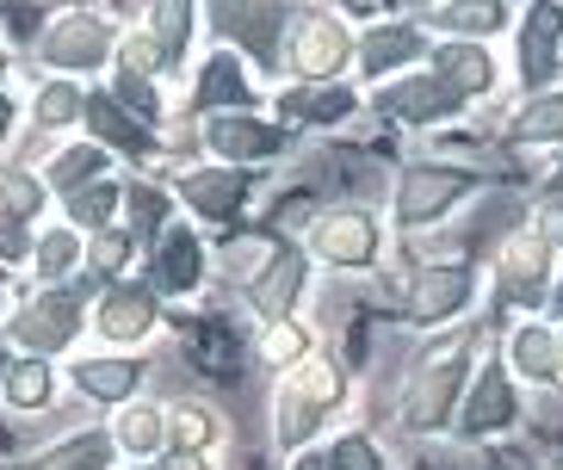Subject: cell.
Returning <instances> with one entry per match:
<instances>
[{"label":"cell","mask_w":563,"mask_h":470,"mask_svg":"<svg viewBox=\"0 0 563 470\" xmlns=\"http://www.w3.org/2000/svg\"><path fill=\"white\" fill-rule=\"evenodd\" d=\"M477 347H483L477 322H459V328H446V335H433L421 347V359L409 366V384H402V427L409 434L452 427V415L464 403V384L477 371Z\"/></svg>","instance_id":"1"},{"label":"cell","mask_w":563,"mask_h":470,"mask_svg":"<svg viewBox=\"0 0 563 470\" xmlns=\"http://www.w3.org/2000/svg\"><path fill=\"white\" fill-rule=\"evenodd\" d=\"M483 186H489V168H464V161H446V155H415V161L397 168V192H390V217L384 223L397 235L440 230L464 199H477Z\"/></svg>","instance_id":"2"},{"label":"cell","mask_w":563,"mask_h":470,"mask_svg":"<svg viewBox=\"0 0 563 470\" xmlns=\"http://www.w3.org/2000/svg\"><path fill=\"white\" fill-rule=\"evenodd\" d=\"M477 291H483V272L471 267V260H421V267H409V279H402L397 310H402L409 328L446 335V328H459V322L471 316Z\"/></svg>","instance_id":"3"},{"label":"cell","mask_w":563,"mask_h":470,"mask_svg":"<svg viewBox=\"0 0 563 470\" xmlns=\"http://www.w3.org/2000/svg\"><path fill=\"white\" fill-rule=\"evenodd\" d=\"M341 403H347V359L316 352V359L291 366L285 371V384H279V421H273L279 446H303V439H310Z\"/></svg>","instance_id":"4"},{"label":"cell","mask_w":563,"mask_h":470,"mask_svg":"<svg viewBox=\"0 0 563 470\" xmlns=\"http://www.w3.org/2000/svg\"><path fill=\"white\" fill-rule=\"evenodd\" d=\"M384 248H390V223L372 204H329L310 223V260L347 279H365L384 260Z\"/></svg>","instance_id":"5"},{"label":"cell","mask_w":563,"mask_h":470,"mask_svg":"<svg viewBox=\"0 0 563 470\" xmlns=\"http://www.w3.org/2000/svg\"><path fill=\"white\" fill-rule=\"evenodd\" d=\"M489 279H496V303L501 310H520V316H545L551 279H558V254L539 242V235L520 223L496 242V260H489Z\"/></svg>","instance_id":"6"},{"label":"cell","mask_w":563,"mask_h":470,"mask_svg":"<svg viewBox=\"0 0 563 470\" xmlns=\"http://www.w3.org/2000/svg\"><path fill=\"white\" fill-rule=\"evenodd\" d=\"M520 93H545L563 75V7L532 0L527 13H514V63H508Z\"/></svg>","instance_id":"7"},{"label":"cell","mask_w":563,"mask_h":470,"mask_svg":"<svg viewBox=\"0 0 563 470\" xmlns=\"http://www.w3.org/2000/svg\"><path fill=\"white\" fill-rule=\"evenodd\" d=\"M353 25L341 13H303L285 37V63L303 87H329V81H347L353 68Z\"/></svg>","instance_id":"8"},{"label":"cell","mask_w":563,"mask_h":470,"mask_svg":"<svg viewBox=\"0 0 563 470\" xmlns=\"http://www.w3.org/2000/svg\"><path fill=\"white\" fill-rule=\"evenodd\" d=\"M372 112L402 124V131H446L452 118H464V105L446 93V81L433 75V68H409L397 81H378L372 87Z\"/></svg>","instance_id":"9"},{"label":"cell","mask_w":563,"mask_h":470,"mask_svg":"<svg viewBox=\"0 0 563 470\" xmlns=\"http://www.w3.org/2000/svg\"><path fill=\"white\" fill-rule=\"evenodd\" d=\"M428 51H433V37L421 32V19H372L353 37V68L378 87V81L409 75V68H428Z\"/></svg>","instance_id":"10"},{"label":"cell","mask_w":563,"mask_h":470,"mask_svg":"<svg viewBox=\"0 0 563 470\" xmlns=\"http://www.w3.org/2000/svg\"><path fill=\"white\" fill-rule=\"evenodd\" d=\"M520 421V396H514V378L496 352H483L471 384H464V403H459V434L464 439H496Z\"/></svg>","instance_id":"11"},{"label":"cell","mask_w":563,"mask_h":470,"mask_svg":"<svg viewBox=\"0 0 563 470\" xmlns=\"http://www.w3.org/2000/svg\"><path fill=\"white\" fill-rule=\"evenodd\" d=\"M428 68L446 81V93H452L459 105L496 100L501 81H508V68H501L496 44H433V51H428Z\"/></svg>","instance_id":"12"},{"label":"cell","mask_w":563,"mask_h":470,"mask_svg":"<svg viewBox=\"0 0 563 470\" xmlns=\"http://www.w3.org/2000/svg\"><path fill=\"white\" fill-rule=\"evenodd\" d=\"M421 32L433 44H496L514 32V0H433Z\"/></svg>","instance_id":"13"},{"label":"cell","mask_w":563,"mask_h":470,"mask_svg":"<svg viewBox=\"0 0 563 470\" xmlns=\"http://www.w3.org/2000/svg\"><path fill=\"white\" fill-rule=\"evenodd\" d=\"M496 359L508 366L514 384H532V390L563 384V371H558V322L520 316L508 335H501V352H496Z\"/></svg>","instance_id":"14"},{"label":"cell","mask_w":563,"mask_h":470,"mask_svg":"<svg viewBox=\"0 0 563 470\" xmlns=\"http://www.w3.org/2000/svg\"><path fill=\"white\" fill-rule=\"evenodd\" d=\"M303 286H310V254L291 248V242H279V254L261 267V279L249 286V303L261 322H285L291 310H298Z\"/></svg>","instance_id":"15"},{"label":"cell","mask_w":563,"mask_h":470,"mask_svg":"<svg viewBox=\"0 0 563 470\" xmlns=\"http://www.w3.org/2000/svg\"><path fill=\"white\" fill-rule=\"evenodd\" d=\"M205 143H211V155L223 168H249L261 155L285 149V131H273V124H261V118H249V112H223V118L205 124Z\"/></svg>","instance_id":"16"},{"label":"cell","mask_w":563,"mask_h":470,"mask_svg":"<svg viewBox=\"0 0 563 470\" xmlns=\"http://www.w3.org/2000/svg\"><path fill=\"white\" fill-rule=\"evenodd\" d=\"M223 7V32L235 44H249L261 63H279V37H285V0H217Z\"/></svg>","instance_id":"17"},{"label":"cell","mask_w":563,"mask_h":470,"mask_svg":"<svg viewBox=\"0 0 563 470\" xmlns=\"http://www.w3.org/2000/svg\"><path fill=\"white\" fill-rule=\"evenodd\" d=\"M508 143L514 149H563V81L545 93H520L508 112Z\"/></svg>","instance_id":"18"},{"label":"cell","mask_w":563,"mask_h":470,"mask_svg":"<svg viewBox=\"0 0 563 470\" xmlns=\"http://www.w3.org/2000/svg\"><path fill=\"white\" fill-rule=\"evenodd\" d=\"M291 112L298 124H316V131H341L353 112H360V87L353 81H329V87H303V93H285L279 118Z\"/></svg>","instance_id":"19"},{"label":"cell","mask_w":563,"mask_h":470,"mask_svg":"<svg viewBox=\"0 0 563 470\" xmlns=\"http://www.w3.org/2000/svg\"><path fill=\"white\" fill-rule=\"evenodd\" d=\"M242 199H249V168H205L186 180V204L211 223H230L242 211Z\"/></svg>","instance_id":"20"},{"label":"cell","mask_w":563,"mask_h":470,"mask_svg":"<svg viewBox=\"0 0 563 470\" xmlns=\"http://www.w3.org/2000/svg\"><path fill=\"white\" fill-rule=\"evenodd\" d=\"M75 328H81V316H75V298H37L25 316L13 322V335L25 340L32 352H56L75 340Z\"/></svg>","instance_id":"21"},{"label":"cell","mask_w":563,"mask_h":470,"mask_svg":"<svg viewBox=\"0 0 563 470\" xmlns=\"http://www.w3.org/2000/svg\"><path fill=\"white\" fill-rule=\"evenodd\" d=\"M106 44H112V32H106L100 19H63L44 37V63L51 68H93L106 56Z\"/></svg>","instance_id":"22"},{"label":"cell","mask_w":563,"mask_h":470,"mask_svg":"<svg viewBox=\"0 0 563 470\" xmlns=\"http://www.w3.org/2000/svg\"><path fill=\"white\" fill-rule=\"evenodd\" d=\"M249 75L230 51H217L199 75V93H192V112H249Z\"/></svg>","instance_id":"23"},{"label":"cell","mask_w":563,"mask_h":470,"mask_svg":"<svg viewBox=\"0 0 563 470\" xmlns=\"http://www.w3.org/2000/svg\"><path fill=\"white\" fill-rule=\"evenodd\" d=\"M150 328H155V298L150 291H136V286L106 291V303H100V335L106 340H143Z\"/></svg>","instance_id":"24"},{"label":"cell","mask_w":563,"mask_h":470,"mask_svg":"<svg viewBox=\"0 0 563 470\" xmlns=\"http://www.w3.org/2000/svg\"><path fill=\"white\" fill-rule=\"evenodd\" d=\"M155 279H162L167 291H192L205 279V248L186 230H167L162 248H155Z\"/></svg>","instance_id":"25"},{"label":"cell","mask_w":563,"mask_h":470,"mask_svg":"<svg viewBox=\"0 0 563 470\" xmlns=\"http://www.w3.org/2000/svg\"><path fill=\"white\" fill-rule=\"evenodd\" d=\"M136 378H143V366H131V359H81L75 366V384L87 396H100V403H124L136 390Z\"/></svg>","instance_id":"26"},{"label":"cell","mask_w":563,"mask_h":470,"mask_svg":"<svg viewBox=\"0 0 563 470\" xmlns=\"http://www.w3.org/2000/svg\"><path fill=\"white\" fill-rule=\"evenodd\" d=\"M261 352H266V366H279V371H291V366H303V359H316V335L303 328V322H266V340H261Z\"/></svg>","instance_id":"27"},{"label":"cell","mask_w":563,"mask_h":470,"mask_svg":"<svg viewBox=\"0 0 563 470\" xmlns=\"http://www.w3.org/2000/svg\"><path fill=\"white\" fill-rule=\"evenodd\" d=\"M192 359H199V371H211V378H235L242 347H235V335L223 322H205V328H192Z\"/></svg>","instance_id":"28"},{"label":"cell","mask_w":563,"mask_h":470,"mask_svg":"<svg viewBox=\"0 0 563 470\" xmlns=\"http://www.w3.org/2000/svg\"><path fill=\"white\" fill-rule=\"evenodd\" d=\"M87 124L106 136V143H118V149H143V131H136V118H124V105L112 100V93H87Z\"/></svg>","instance_id":"29"},{"label":"cell","mask_w":563,"mask_h":470,"mask_svg":"<svg viewBox=\"0 0 563 470\" xmlns=\"http://www.w3.org/2000/svg\"><path fill=\"white\" fill-rule=\"evenodd\" d=\"M106 174V149H93V143H87V149H63L51 161V186H63V192H81V186H93Z\"/></svg>","instance_id":"30"},{"label":"cell","mask_w":563,"mask_h":470,"mask_svg":"<svg viewBox=\"0 0 563 470\" xmlns=\"http://www.w3.org/2000/svg\"><path fill=\"white\" fill-rule=\"evenodd\" d=\"M37 204H44V186H37L25 168H7V174H0V217H7V223L37 217Z\"/></svg>","instance_id":"31"},{"label":"cell","mask_w":563,"mask_h":470,"mask_svg":"<svg viewBox=\"0 0 563 470\" xmlns=\"http://www.w3.org/2000/svg\"><path fill=\"white\" fill-rule=\"evenodd\" d=\"M106 458H112V446H106L100 434H81V439H63L56 452H44L37 470H100Z\"/></svg>","instance_id":"32"},{"label":"cell","mask_w":563,"mask_h":470,"mask_svg":"<svg viewBox=\"0 0 563 470\" xmlns=\"http://www.w3.org/2000/svg\"><path fill=\"white\" fill-rule=\"evenodd\" d=\"M7 396H13V409H44L51 403V366H37V359L7 366Z\"/></svg>","instance_id":"33"},{"label":"cell","mask_w":563,"mask_h":470,"mask_svg":"<svg viewBox=\"0 0 563 470\" xmlns=\"http://www.w3.org/2000/svg\"><path fill=\"white\" fill-rule=\"evenodd\" d=\"M186 37H192V0H155V44L167 56H180Z\"/></svg>","instance_id":"34"},{"label":"cell","mask_w":563,"mask_h":470,"mask_svg":"<svg viewBox=\"0 0 563 470\" xmlns=\"http://www.w3.org/2000/svg\"><path fill=\"white\" fill-rule=\"evenodd\" d=\"M329 470H390V458L378 452L372 434H341L329 446Z\"/></svg>","instance_id":"35"},{"label":"cell","mask_w":563,"mask_h":470,"mask_svg":"<svg viewBox=\"0 0 563 470\" xmlns=\"http://www.w3.org/2000/svg\"><path fill=\"white\" fill-rule=\"evenodd\" d=\"M81 105H87V100H81L68 81H51V87L32 100V112H37V124H44V131H63V124H75V118H81Z\"/></svg>","instance_id":"36"},{"label":"cell","mask_w":563,"mask_h":470,"mask_svg":"<svg viewBox=\"0 0 563 470\" xmlns=\"http://www.w3.org/2000/svg\"><path fill=\"white\" fill-rule=\"evenodd\" d=\"M118 439H124L131 452H155V446H162V409H150V403L124 409V415H118Z\"/></svg>","instance_id":"37"},{"label":"cell","mask_w":563,"mask_h":470,"mask_svg":"<svg viewBox=\"0 0 563 470\" xmlns=\"http://www.w3.org/2000/svg\"><path fill=\"white\" fill-rule=\"evenodd\" d=\"M527 230L539 235V242H545V248L563 260V192H539V199H532Z\"/></svg>","instance_id":"38"},{"label":"cell","mask_w":563,"mask_h":470,"mask_svg":"<svg viewBox=\"0 0 563 470\" xmlns=\"http://www.w3.org/2000/svg\"><path fill=\"white\" fill-rule=\"evenodd\" d=\"M211 434H217V421H211V409H205V403H180V409H174V439H180V452H205Z\"/></svg>","instance_id":"39"},{"label":"cell","mask_w":563,"mask_h":470,"mask_svg":"<svg viewBox=\"0 0 563 470\" xmlns=\"http://www.w3.org/2000/svg\"><path fill=\"white\" fill-rule=\"evenodd\" d=\"M112 204H118V192L93 180V186H81V192H68V217L81 223V230H100V223L112 217Z\"/></svg>","instance_id":"40"},{"label":"cell","mask_w":563,"mask_h":470,"mask_svg":"<svg viewBox=\"0 0 563 470\" xmlns=\"http://www.w3.org/2000/svg\"><path fill=\"white\" fill-rule=\"evenodd\" d=\"M162 44H155V32H136V37H124V75H155L162 68Z\"/></svg>","instance_id":"41"},{"label":"cell","mask_w":563,"mask_h":470,"mask_svg":"<svg viewBox=\"0 0 563 470\" xmlns=\"http://www.w3.org/2000/svg\"><path fill=\"white\" fill-rule=\"evenodd\" d=\"M75 267V235L68 230H56V235H44V242H37V272H68Z\"/></svg>","instance_id":"42"},{"label":"cell","mask_w":563,"mask_h":470,"mask_svg":"<svg viewBox=\"0 0 563 470\" xmlns=\"http://www.w3.org/2000/svg\"><path fill=\"white\" fill-rule=\"evenodd\" d=\"M131 211H136V235H155L167 217V199L155 192V186H131Z\"/></svg>","instance_id":"43"},{"label":"cell","mask_w":563,"mask_h":470,"mask_svg":"<svg viewBox=\"0 0 563 470\" xmlns=\"http://www.w3.org/2000/svg\"><path fill=\"white\" fill-rule=\"evenodd\" d=\"M124 254H131V235H124V230H100V235H93V267H100V272H118V267H124Z\"/></svg>","instance_id":"44"},{"label":"cell","mask_w":563,"mask_h":470,"mask_svg":"<svg viewBox=\"0 0 563 470\" xmlns=\"http://www.w3.org/2000/svg\"><path fill=\"white\" fill-rule=\"evenodd\" d=\"M0 19H7V32H13V37H32L44 13H37L32 0H0Z\"/></svg>","instance_id":"45"},{"label":"cell","mask_w":563,"mask_h":470,"mask_svg":"<svg viewBox=\"0 0 563 470\" xmlns=\"http://www.w3.org/2000/svg\"><path fill=\"white\" fill-rule=\"evenodd\" d=\"M118 105H136L143 118H155V93L143 75H118Z\"/></svg>","instance_id":"46"},{"label":"cell","mask_w":563,"mask_h":470,"mask_svg":"<svg viewBox=\"0 0 563 470\" xmlns=\"http://www.w3.org/2000/svg\"><path fill=\"white\" fill-rule=\"evenodd\" d=\"M0 254H7V260L25 254V230H19V223H0Z\"/></svg>","instance_id":"47"},{"label":"cell","mask_w":563,"mask_h":470,"mask_svg":"<svg viewBox=\"0 0 563 470\" xmlns=\"http://www.w3.org/2000/svg\"><path fill=\"white\" fill-rule=\"evenodd\" d=\"M545 322H563V267H558V279H551V298H545Z\"/></svg>","instance_id":"48"},{"label":"cell","mask_w":563,"mask_h":470,"mask_svg":"<svg viewBox=\"0 0 563 470\" xmlns=\"http://www.w3.org/2000/svg\"><path fill=\"white\" fill-rule=\"evenodd\" d=\"M334 13H341V19H347V13H372V19H384V13H378V0H334Z\"/></svg>","instance_id":"49"},{"label":"cell","mask_w":563,"mask_h":470,"mask_svg":"<svg viewBox=\"0 0 563 470\" xmlns=\"http://www.w3.org/2000/svg\"><path fill=\"white\" fill-rule=\"evenodd\" d=\"M291 470H329V452H298V458H291Z\"/></svg>","instance_id":"50"},{"label":"cell","mask_w":563,"mask_h":470,"mask_svg":"<svg viewBox=\"0 0 563 470\" xmlns=\"http://www.w3.org/2000/svg\"><path fill=\"white\" fill-rule=\"evenodd\" d=\"M174 470H211V465H205V452H180V458H174Z\"/></svg>","instance_id":"51"},{"label":"cell","mask_w":563,"mask_h":470,"mask_svg":"<svg viewBox=\"0 0 563 470\" xmlns=\"http://www.w3.org/2000/svg\"><path fill=\"white\" fill-rule=\"evenodd\" d=\"M7 124H13V105H7V93H0V136H7Z\"/></svg>","instance_id":"52"},{"label":"cell","mask_w":563,"mask_h":470,"mask_svg":"<svg viewBox=\"0 0 563 470\" xmlns=\"http://www.w3.org/2000/svg\"><path fill=\"white\" fill-rule=\"evenodd\" d=\"M558 371H563V322H558Z\"/></svg>","instance_id":"53"},{"label":"cell","mask_w":563,"mask_h":470,"mask_svg":"<svg viewBox=\"0 0 563 470\" xmlns=\"http://www.w3.org/2000/svg\"><path fill=\"white\" fill-rule=\"evenodd\" d=\"M545 470H563V458H558V465H545Z\"/></svg>","instance_id":"54"},{"label":"cell","mask_w":563,"mask_h":470,"mask_svg":"<svg viewBox=\"0 0 563 470\" xmlns=\"http://www.w3.org/2000/svg\"><path fill=\"white\" fill-rule=\"evenodd\" d=\"M0 371H7V352H0Z\"/></svg>","instance_id":"55"}]
</instances>
